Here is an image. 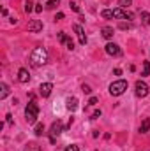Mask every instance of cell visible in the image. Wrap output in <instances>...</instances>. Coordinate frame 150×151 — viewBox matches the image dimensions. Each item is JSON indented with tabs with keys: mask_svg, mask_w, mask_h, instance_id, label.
Returning a JSON list of instances; mask_svg holds the SVG:
<instances>
[{
	"mask_svg": "<svg viewBox=\"0 0 150 151\" xmlns=\"http://www.w3.org/2000/svg\"><path fill=\"white\" fill-rule=\"evenodd\" d=\"M62 130H64L62 123H60V121H55V123L51 125V128H50V141H51V142H55V139L62 134Z\"/></svg>",
	"mask_w": 150,
	"mask_h": 151,
	"instance_id": "obj_6",
	"label": "cell"
},
{
	"mask_svg": "<svg viewBox=\"0 0 150 151\" xmlns=\"http://www.w3.org/2000/svg\"><path fill=\"white\" fill-rule=\"evenodd\" d=\"M106 53H108L110 56H120V55H122V49H120L117 44L108 42V44H106Z\"/></svg>",
	"mask_w": 150,
	"mask_h": 151,
	"instance_id": "obj_7",
	"label": "cell"
},
{
	"mask_svg": "<svg viewBox=\"0 0 150 151\" xmlns=\"http://www.w3.org/2000/svg\"><path fill=\"white\" fill-rule=\"evenodd\" d=\"M64 44L67 46V49H69V51H73V49H74V42H73V40H71L69 37H67V40H66Z\"/></svg>",
	"mask_w": 150,
	"mask_h": 151,
	"instance_id": "obj_23",
	"label": "cell"
},
{
	"mask_svg": "<svg viewBox=\"0 0 150 151\" xmlns=\"http://www.w3.org/2000/svg\"><path fill=\"white\" fill-rule=\"evenodd\" d=\"M7 95H9V86H7L5 83H0V99L4 100Z\"/></svg>",
	"mask_w": 150,
	"mask_h": 151,
	"instance_id": "obj_13",
	"label": "cell"
},
{
	"mask_svg": "<svg viewBox=\"0 0 150 151\" xmlns=\"http://www.w3.org/2000/svg\"><path fill=\"white\" fill-rule=\"evenodd\" d=\"M101 34H103V37H104V39H111L115 32H113V28H111V27H104V28L101 30Z\"/></svg>",
	"mask_w": 150,
	"mask_h": 151,
	"instance_id": "obj_14",
	"label": "cell"
},
{
	"mask_svg": "<svg viewBox=\"0 0 150 151\" xmlns=\"http://www.w3.org/2000/svg\"><path fill=\"white\" fill-rule=\"evenodd\" d=\"M66 107H67L71 113H74L76 109H78V99H76V97H69L67 102H66Z\"/></svg>",
	"mask_w": 150,
	"mask_h": 151,
	"instance_id": "obj_11",
	"label": "cell"
},
{
	"mask_svg": "<svg viewBox=\"0 0 150 151\" xmlns=\"http://www.w3.org/2000/svg\"><path fill=\"white\" fill-rule=\"evenodd\" d=\"M25 151H42V150L39 148L37 144H34V142H32V144H28V146H27V150H25Z\"/></svg>",
	"mask_w": 150,
	"mask_h": 151,
	"instance_id": "obj_22",
	"label": "cell"
},
{
	"mask_svg": "<svg viewBox=\"0 0 150 151\" xmlns=\"http://www.w3.org/2000/svg\"><path fill=\"white\" fill-rule=\"evenodd\" d=\"M51 90H53V84L51 83H42L41 86H39V93H41V97H50V93H51Z\"/></svg>",
	"mask_w": 150,
	"mask_h": 151,
	"instance_id": "obj_8",
	"label": "cell"
},
{
	"mask_svg": "<svg viewBox=\"0 0 150 151\" xmlns=\"http://www.w3.org/2000/svg\"><path fill=\"white\" fill-rule=\"evenodd\" d=\"M149 128H150V119H149V118H145V119H143V123H141V127H140V132H141V134H147V132H149Z\"/></svg>",
	"mask_w": 150,
	"mask_h": 151,
	"instance_id": "obj_15",
	"label": "cell"
},
{
	"mask_svg": "<svg viewBox=\"0 0 150 151\" xmlns=\"http://www.w3.org/2000/svg\"><path fill=\"white\" fill-rule=\"evenodd\" d=\"M64 151H79V150H78V146H74V144H71V146H67V148H66Z\"/></svg>",
	"mask_w": 150,
	"mask_h": 151,
	"instance_id": "obj_26",
	"label": "cell"
},
{
	"mask_svg": "<svg viewBox=\"0 0 150 151\" xmlns=\"http://www.w3.org/2000/svg\"><path fill=\"white\" fill-rule=\"evenodd\" d=\"M42 132H44V125L42 123H37L36 125V135H42Z\"/></svg>",
	"mask_w": 150,
	"mask_h": 151,
	"instance_id": "obj_19",
	"label": "cell"
},
{
	"mask_svg": "<svg viewBox=\"0 0 150 151\" xmlns=\"http://www.w3.org/2000/svg\"><path fill=\"white\" fill-rule=\"evenodd\" d=\"M18 79H20V83H28V79H30L28 70H27V69H20V72H18Z\"/></svg>",
	"mask_w": 150,
	"mask_h": 151,
	"instance_id": "obj_12",
	"label": "cell"
},
{
	"mask_svg": "<svg viewBox=\"0 0 150 151\" xmlns=\"http://www.w3.org/2000/svg\"><path fill=\"white\" fill-rule=\"evenodd\" d=\"M99 116H101V109H97V111H94V114H92V118H90V119H97Z\"/></svg>",
	"mask_w": 150,
	"mask_h": 151,
	"instance_id": "obj_25",
	"label": "cell"
},
{
	"mask_svg": "<svg viewBox=\"0 0 150 151\" xmlns=\"http://www.w3.org/2000/svg\"><path fill=\"white\" fill-rule=\"evenodd\" d=\"M37 116H39V106L32 100V102H28V106L25 107V118H27L28 125H34V123L37 121Z\"/></svg>",
	"mask_w": 150,
	"mask_h": 151,
	"instance_id": "obj_3",
	"label": "cell"
},
{
	"mask_svg": "<svg viewBox=\"0 0 150 151\" xmlns=\"http://www.w3.org/2000/svg\"><path fill=\"white\" fill-rule=\"evenodd\" d=\"M30 63L34 65V67H41V65H46L48 63V51H46V47H36L34 51H32V55H30Z\"/></svg>",
	"mask_w": 150,
	"mask_h": 151,
	"instance_id": "obj_2",
	"label": "cell"
},
{
	"mask_svg": "<svg viewBox=\"0 0 150 151\" xmlns=\"http://www.w3.org/2000/svg\"><path fill=\"white\" fill-rule=\"evenodd\" d=\"M125 90H127V81H124V79H118L110 84V93L113 97H120Z\"/></svg>",
	"mask_w": 150,
	"mask_h": 151,
	"instance_id": "obj_4",
	"label": "cell"
},
{
	"mask_svg": "<svg viewBox=\"0 0 150 151\" xmlns=\"http://www.w3.org/2000/svg\"><path fill=\"white\" fill-rule=\"evenodd\" d=\"M32 5H34V4H32V2H30V0H28V2H25V12H27V14H28V12H32V11H34V7H32Z\"/></svg>",
	"mask_w": 150,
	"mask_h": 151,
	"instance_id": "obj_20",
	"label": "cell"
},
{
	"mask_svg": "<svg viewBox=\"0 0 150 151\" xmlns=\"http://www.w3.org/2000/svg\"><path fill=\"white\" fill-rule=\"evenodd\" d=\"M141 76H150V62H143V72Z\"/></svg>",
	"mask_w": 150,
	"mask_h": 151,
	"instance_id": "obj_18",
	"label": "cell"
},
{
	"mask_svg": "<svg viewBox=\"0 0 150 151\" xmlns=\"http://www.w3.org/2000/svg\"><path fill=\"white\" fill-rule=\"evenodd\" d=\"M76 32V35H78V39H79V44H87V35H85V32H83V28H81V25H74L73 27Z\"/></svg>",
	"mask_w": 150,
	"mask_h": 151,
	"instance_id": "obj_10",
	"label": "cell"
},
{
	"mask_svg": "<svg viewBox=\"0 0 150 151\" xmlns=\"http://www.w3.org/2000/svg\"><path fill=\"white\" fill-rule=\"evenodd\" d=\"M58 40H60V42H66V40H67V35H66L64 32H58Z\"/></svg>",
	"mask_w": 150,
	"mask_h": 151,
	"instance_id": "obj_24",
	"label": "cell"
},
{
	"mask_svg": "<svg viewBox=\"0 0 150 151\" xmlns=\"http://www.w3.org/2000/svg\"><path fill=\"white\" fill-rule=\"evenodd\" d=\"M58 4H60V0H48L46 2V9H55Z\"/></svg>",
	"mask_w": 150,
	"mask_h": 151,
	"instance_id": "obj_17",
	"label": "cell"
},
{
	"mask_svg": "<svg viewBox=\"0 0 150 151\" xmlns=\"http://www.w3.org/2000/svg\"><path fill=\"white\" fill-rule=\"evenodd\" d=\"M134 88H136V95H138V97H141V99H143V97H147V95L150 93L149 84H147L145 81H141V79H140V81H136Z\"/></svg>",
	"mask_w": 150,
	"mask_h": 151,
	"instance_id": "obj_5",
	"label": "cell"
},
{
	"mask_svg": "<svg viewBox=\"0 0 150 151\" xmlns=\"http://www.w3.org/2000/svg\"><path fill=\"white\" fill-rule=\"evenodd\" d=\"M81 90H83V93H90V91H92L88 84H83V86H81Z\"/></svg>",
	"mask_w": 150,
	"mask_h": 151,
	"instance_id": "obj_27",
	"label": "cell"
},
{
	"mask_svg": "<svg viewBox=\"0 0 150 151\" xmlns=\"http://www.w3.org/2000/svg\"><path fill=\"white\" fill-rule=\"evenodd\" d=\"M129 5H131V0H118V7L125 9V7H129Z\"/></svg>",
	"mask_w": 150,
	"mask_h": 151,
	"instance_id": "obj_21",
	"label": "cell"
},
{
	"mask_svg": "<svg viewBox=\"0 0 150 151\" xmlns=\"http://www.w3.org/2000/svg\"><path fill=\"white\" fill-rule=\"evenodd\" d=\"M69 5H71V9H73V11H76V12H79V7H78V4H74V2H71Z\"/></svg>",
	"mask_w": 150,
	"mask_h": 151,
	"instance_id": "obj_28",
	"label": "cell"
},
{
	"mask_svg": "<svg viewBox=\"0 0 150 151\" xmlns=\"http://www.w3.org/2000/svg\"><path fill=\"white\" fill-rule=\"evenodd\" d=\"M88 104H90V106H95V104H97V99H95V97H92V99L88 100Z\"/></svg>",
	"mask_w": 150,
	"mask_h": 151,
	"instance_id": "obj_29",
	"label": "cell"
},
{
	"mask_svg": "<svg viewBox=\"0 0 150 151\" xmlns=\"http://www.w3.org/2000/svg\"><path fill=\"white\" fill-rule=\"evenodd\" d=\"M103 18L104 19H133V14L122 7H115V9H104L103 11Z\"/></svg>",
	"mask_w": 150,
	"mask_h": 151,
	"instance_id": "obj_1",
	"label": "cell"
},
{
	"mask_svg": "<svg viewBox=\"0 0 150 151\" xmlns=\"http://www.w3.org/2000/svg\"><path fill=\"white\" fill-rule=\"evenodd\" d=\"M27 28H28V32H34L36 34V32H41L42 30V23L39 19H32V21H28V27Z\"/></svg>",
	"mask_w": 150,
	"mask_h": 151,
	"instance_id": "obj_9",
	"label": "cell"
},
{
	"mask_svg": "<svg viewBox=\"0 0 150 151\" xmlns=\"http://www.w3.org/2000/svg\"><path fill=\"white\" fill-rule=\"evenodd\" d=\"M141 23H143V25H150V14L145 12V11L141 12Z\"/></svg>",
	"mask_w": 150,
	"mask_h": 151,
	"instance_id": "obj_16",
	"label": "cell"
},
{
	"mask_svg": "<svg viewBox=\"0 0 150 151\" xmlns=\"http://www.w3.org/2000/svg\"><path fill=\"white\" fill-rule=\"evenodd\" d=\"M41 11H42V5L37 4V5H36V12H41Z\"/></svg>",
	"mask_w": 150,
	"mask_h": 151,
	"instance_id": "obj_30",
	"label": "cell"
}]
</instances>
